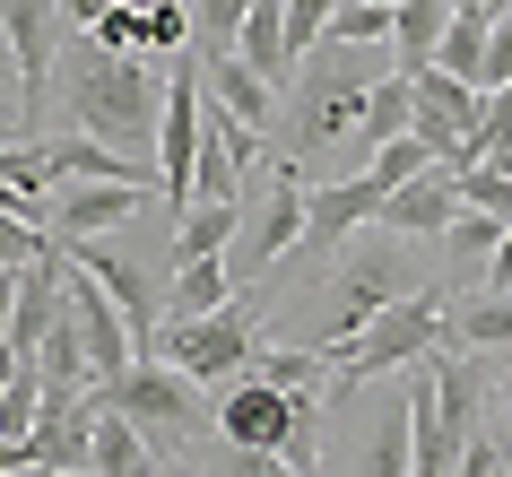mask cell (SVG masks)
<instances>
[{
	"label": "cell",
	"mask_w": 512,
	"mask_h": 477,
	"mask_svg": "<svg viewBox=\"0 0 512 477\" xmlns=\"http://www.w3.org/2000/svg\"><path fill=\"white\" fill-rule=\"evenodd\" d=\"M105 9H113V0H61V18H70V27H79V35L96 27V18H105Z\"/></svg>",
	"instance_id": "cell-39"
},
{
	"label": "cell",
	"mask_w": 512,
	"mask_h": 477,
	"mask_svg": "<svg viewBox=\"0 0 512 477\" xmlns=\"http://www.w3.org/2000/svg\"><path fill=\"white\" fill-rule=\"evenodd\" d=\"M408 469H417V451H408V382L382 373V391L356 399V477H408Z\"/></svg>",
	"instance_id": "cell-11"
},
{
	"label": "cell",
	"mask_w": 512,
	"mask_h": 477,
	"mask_svg": "<svg viewBox=\"0 0 512 477\" xmlns=\"http://www.w3.org/2000/svg\"><path fill=\"white\" fill-rule=\"evenodd\" d=\"M486 9H452V27H443V44H434V70H452V79L478 87V61H486Z\"/></svg>",
	"instance_id": "cell-25"
},
{
	"label": "cell",
	"mask_w": 512,
	"mask_h": 477,
	"mask_svg": "<svg viewBox=\"0 0 512 477\" xmlns=\"http://www.w3.org/2000/svg\"><path fill=\"white\" fill-rule=\"evenodd\" d=\"M243 18H252V0H191V44L200 53H235Z\"/></svg>",
	"instance_id": "cell-27"
},
{
	"label": "cell",
	"mask_w": 512,
	"mask_h": 477,
	"mask_svg": "<svg viewBox=\"0 0 512 477\" xmlns=\"http://www.w3.org/2000/svg\"><path fill=\"white\" fill-rule=\"evenodd\" d=\"M443 347H512V295L504 287H486L469 295V304H443Z\"/></svg>",
	"instance_id": "cell-21"
},
{
	"label": "cell",
	"mask_w": 512,
	"mask_h": 477,
	"mask_svg": "<svg viewBox=\"0 0 512 477\" xmlns=\"http://www.w3.org/2000/svg\"><path fill=\"white\" fill-rule=\"evenodd\" d=\"M486 287L512 295V226H504V243H495V261H486Z\"/></svg>",
	"instance_id": "cell-38"
},
{
	"label": "cell",
	"mask_w": 512,
	"mask_h": 477,
	"mask_svg": "<svg viewBox=\"0 0 512 477\" xmlns=\"http://www.w3.org/2000/svg\"><path fill=\"white\" fill-rule=\"evenodd\" d=\"M495 18H512V0H495Z\"/></svg>",
	"instance_id": "cell-44"
},
{
	"label": "cell",
	"mask_w": 512,
	"mask_h": 477,
	"mask_svg": "<svg viewBox=\"0 0 512 477\" xmlns=\"http://www.w3.org/2000/svg\"><path fill=\"white\" fill-rule=\"evenodd\" d=\"M235 226H243V200H191L183 226H174V243H165V269L174 261H217V252L235 243Z\"/></svg>",
	"instance_id": "cell-19"
},
{
	"label": "cell",
	"mask_w": 512,
	"mask_h": 477,
	"mask_svg": "<svg viewBox=\"0 0 512 477\" xmlns=\"http://www.w3.org/2000/svg\"><path fill=\"white\" fill-rule=\"evenodd\" d=\"M44 252H61L53 226H35V217H0V269H27V261H44Z\"/></svg>",
	"instance_id": "cell-33"
},
{
	"label": "cell",
	"mask_w": 512,
	"mask_h": 477,
	"mask_svg": "<svg viewBox=\"0 0 512 477\" xmlns=\"http://www.w3.org/2000/svg\"><path fill=\"white\" fill-rule=\"evenodd\" d=\"M87 469H96V477H148V469H157V451H148V434H139L122 408H105V399H96V443H87Z\"/></svg>",
	"instance_id": "cell-20"
},
{
	"label": "cell",
	"mask_w": 512,
	"mask_h": 477,
	"mask_svg": "<svg viewBox=\"0 0 512 477\" xmlns=\"http://www.w3.org/2000/svg\"><path fill=\"white\" fill-rule=\"evenodd\" d=\"M96 44H105V53H139V44H148V9H131V0H113L105 18H96Z\"/></svg>",
	"instance_id": "cell-35"
},
{
	"label": "cell",
	"mask_w": 512,
	"mask_h": 477,
	"mask_svg": "<svg viewBox=\"0 0 512 477\" xmlns=\"http://www.w3.org/2000/svg\"><path fill=\"white\" fill-rule=\"evenodd\" d=\"M27 477H96V469H27Z\"/></svg>",
	"instance_id": "cell-42"
},
{
	"label": "cell",
	"mask_w": 512,
	"mask_h": 477,
	"mask_svg": "<svg viewBox=\"0 0 512 477\" xmlns=\"http://www.w3.org/2000/svg\"><path fill=\"white\" fill-rule=\"evenodd\" d=\"M374 209H382L374 174H330V183H313V200H304V243L330 252V243H348L356 226H374Z\"/></svg>",
	"instance_id": "cell-13"
},
{
	"label": "cell",
	"mask_w": 512,
	"mask_h": 477,
	"mask_svg": "<svg viewBox=\"0 0 512 477\" xmlns=\"http://www.w3.org/2000/svg\"><path fill=\"white\" fill-rule=\"evenodd\" d=\"M382 9H400V0H382Z\"/></svg>",
	"instance_id": "cell-45"
},
{
	"label": "cell",
	"mask_w": 512,
	"mask_h": 477,
	"mask_svg": "<svg viewBox=\"0 0 512 477\" xmlns=\"http://www.w3.org/2000/svg\"><path fill=\"white\" fill-rule=\"evenodd\" d=\"M191 200H243V165L235 148L209 131V113H200V157H191Z\"/></svg>",
	"instance_id": "cell-24"
},
{
	"label": "cell",
	"mask_w": 512,
	"mask_h": 477,
	"mask_svg": "<svg viewBox=\"0 0 512 477\" xmlns=\"http://www.w3.org/2000/svg\"><path fill=\"white\" fill-rule=\"evenodd\" d=\"M322 44H356V53H365V44H391V9H382V0H348V9L330 18Z\"/></svg>",
	"instance_id": "cell-31"
},
{
	"label": "cell",
	"mask_w": 512,
	"mask_h": 477,
	"mask_svg": "<svg viewBox=\"0 0 512 477\" xmlns=\"http://www.w3.org/2000/svg\"><path fill=\"white\" fill-rule=\"evenodd\" d=\"M252 347H261V295L252 287H235L217 313H191V321L165 313V330H157V356L183 365L191 382H235L252 365Z\"/></svg>",
	"instance_id": "cell-6"
},
{
	"label": "cell",
	"mask_w": 512,
	"mask_h": 477,
	"mask_svg": "<svg viewBox=\"0 0 512 477\" xmlns=\"http://www.w3.org/2000/svg\"><path fill=\"white\" fill-rule=\"evenodd\" d=\"M365 87H374V70H356V44H313V53L296 61V96L278 113L287 157L313 165L322 148H348L356 113H365Z\"/></svg>",
	"instance_id": "cell-2"
},
{
	"label": "cell",
	"mask_w": 512,
	"mask_h": 477,
	"mask_svg": "<svg viewBox=\"0 0 512 477\" xmlns=\"http://www.w3.org/2000/svg\"><path fill=\"white\" fill-rule=\"evenodd\" d=\"M443 27H452V0H400V9H391V70H400V79L434 70Z\"/></svg>",
	"instance_id": "cell-18"
},
{
	"label": "cell",
	"mask_w": 512,
	"mask_h": 477,
	"mask_svg": "<svg viewBox=\"0 0 512 477\" xmlns=\"http://www.w3.org/2000/svg\"><path fill=\"white\" fill-rule=\"evenodd\" d=\"M61 0H0V44H9V79H18V131L9 139H44V105L61 79V44H70Z\"/></svg>",
	"instance_id": "cell-5"
},
{
	"label": "cell",
	"mask_w": 512,
	"mask_h": 477,
	"mask_svg": "<svg viewBox=\"0 0 512 477\" xmlns=\"http://www.w3.org/2000/svg\"><path fill=\"white\" fill-rule=\"evenodd\" d=\"M504 226H512V217H495V209H460L452 226H443V243H452L460 278H469V269H486V261H495V243H504Z\"/></svg>",
	"instance_id": "cell-26"
},
{
	"label": "cell",
	"mask_w": 512,
	"mask_h": 477,
	"mask_svg": "<svg viewBox=\"0 0 512 477\" xmlns=\"http://www.w3.org/2000/svg\"><path fill=\"white\" fill-rule=\"evenodd\" d=\"M417 122V87L400 79V70H382L374 87H365V113H356V131H348V148L356 157H374V148H391V139Z\"/></svg>",
	"instance_id": "cell-17"
},
{
	"label": "cell",
	"mask_w": 512,
	"mask_h": 477,
	"mask_svg": "<svg viewBox=\"0 0 512 477\" xmlns=\"http://www.w3.org/2000/svg\"><path fill=\"white\" fill-rule=\"evenodd\" d=\"M200 87H209L217 105L235 113L243 131H261V139H270V131H278V113H287V105H278V87L261 79L243 53H200Z\"/></svg>",
	"instance_id": "cell-15"
},
{
	"label": "cell",
	"mask_w": 512,
	"mask_h": 477,
	"mask_svg": "<svg viewBox=\"0 0 512 477\" xmlns=\"http://www.w3.org/2000/svg\"><path fill=\"white\" fill-rule=\"evenodd\" d=\"M139 209H157V183H148V174H122V183H61L53 191V235L61 243L113 235V226H131Z\"/></svg>",
	"instance_id": "cell-10"
},
{
	"label": "cell",
	"mask_w": 512,
	"mask_h": 477,
	"mask_svg": "<svg viewBox=\"0 0 512 477\" xmlns=\"http://www.w3.org/2000/svg\"><path fill=\"white\" fill-rule=\"evenodd\" d=\"M278 9H287V61H304L330 35V18H339L348 0H278Z\"/></svg>",
	"instance_id": "cell-30"
},
{
	"label": "cell",
	"mask_w": 512,
	"mask_h": 477,
	"mask_svg": "<svg viewBox=\"0 0 512 477\" xmlns=\"http://www.w3.org/2000/svg\"><path fill=\"white\" fill-rule=\"evenodd\" d=\"M209 477H296L278 451H261V443H217L209 451Z\"/></svg>",
	"instance_id": "cell-34"
},
{
	"label": "cell",
	"mask_w": 512,
	"mask_h": 477,
	"mask_svg": "<svg viewBox=\"0 0 512 477\" xmlns=\"http://www.w3.org/2000/svg\"><path fill=\"white\" fill-rule=\"evenodd\" d=\"M61 105L79 122L87 139H105V148H157V113H165V61L148 53H105L96 35H70L61 44Z\"/></svg>",
	"instance_id": "cell-1"
},
{
	"label": "cell",
	"mask_w": 512,
	"mask_h": 477,
	"mask_svg": "<svg viewBox=\"0 0 512 477\" xmlns=\"http://www.w3.org/2000/svg\"><path fill=\"white\" fill-rule=\"evenodd\" d=\"M452 477H512V434H504V425H495V417H486L478 434H469V443H460Z\"/></svg>",
	"instance_id": "cell-29"
},
{
	"label": "cell",
	"mask_w": 512,
	"mask_h": 477,
	"mask_svg": "<svg viewBox=\"0 0 512 477\" xmlns=\"http://www.w3.org/2000/svg\"><path fill=\"white\" fill-rule=\"evenodd\" d=\"M460 217V183L452 174H443V165H426V174H417V183H400V191H382V209H374V226L382 235H434L443 243V226H452Z\"/></svg>",
	"instance_id": "cell-14"
},
{
	"label": "cell",
	"mask_w": 512,
	"mask_h": 477,
	"mask_svg": "<svg viewBox=\"0 0 512 477\" xmlns=\"http://www.w3.org/2000/svg\"><path fill=\"white\" fill-rule=\"evenodd\" d=\"M304 200H313V174H304L296 157L270 165V183H261V209L243 200V226H235V243H226V252H235V261H226V269H235V287H252L270 261H287V252L304 243Z\"/></svg>",
	"instance_id": "cell-7"
},
{
	"label": "cell",
	"mask_w": 512,
	"mask_h": 477,
	"mask_svg": "<svg viewBox=\"0 0 512 477\" xmlns=\"http://www.w3.org/2000/svg\"><path fill=\"white\" fill-rule=\"evenodd\" d=\"M235 53L261 70V79H296V61H287V9L278 0H252V18H243V35H235Z\"/></svg>",
	"instance_id": "cell-22"
},
{
	"label": "cell",
	"mask_w": 512,
	"mask_h": 477,
	"mask_svg": "<svg viewBox=\"0 0 512 477\" xmlns=\"http://www.w3.org/2000/svg\"><path fill=\"white\" fill-rule=\"evenodd\" d=\"M460 209H495V217H512V174H495V165H469V174H460Z\"/></svg>",
	"instance_id": "cell-36"
},
{
	"label": "cell",
	"mask_w": 512,
	"mask_h": 477,
	"mask_svg": "<svg viewBox=\"0 0 512 477\" xmlns=\"http://www.w3.org/2000/svg\"><path fill=\"white\" fill-rule=\"evenodd\" d=\"M35 469V451L27 443H9V434H0V477H27Z\"/></svg>",
	"instance_id": "cell-40"
},
{
	"label": "cell",
	"mask_w": 512,
	"mask_h": 477,
	"mask_svg": "<svg viewBox=\"0 0 512 477\" xmlns=\"http://www.w3.org/2000/svg\"><path fill=\"white\" fill-rule=\"evenodd\" d=\"M417 122L408 131L426 139V148H443V139H460V131H478V113H486V96L469 79H452V70H417Z\"/></svg>",
	"instance_id": "cell-16"
},
{
	"label": "cell",
	"mask_w": 512,
	"mask_h": 477,
	"mask_svg": "<svg viewBox=\"0 0 512 477\" xmlns=\"http://www.w3.org/2000/svg\"><path fill=\"white\" fill-rule=\"evenodd\" d=\"M209 425H217V443H261V451H278V443H287V425H296V391H278V382H261V373H235Z\"/></svg>",
	"instance_id": "cell-12"
},
{
	"label": "cell",
	"mask_w": 512,
	"mask_h": 477,
	"mask_svg": "<svg viewBox=\"0 0 512 477\" xmlns=\"http://www.w3.org/2000/svg\"><path fill=\"white\" fill-rule=\"evenodd\" d=\"M495 87H512V18H495V27H486V61H478V96H495Z\"/></svg>",
	"instance_id": "cell-37"
},
{
	"label": "cell",
	"mask_w": 512,
	"mask_h": 477,
	"mask_svg": "<svg viewBox=\"0 0 512 477\" xmlns=\"http://www.w3.org/2000/svg\"><path fill=\"white\" fill-rule=\"evenodd\" d=\"M452 9H486V18H495V0H452Z\"/></svg>",
	"instance_id": "cell-43"
},
{
	"label": "cell",
	"mask_w": 512,
	"mask_h": 477,
	"mask_svg": "<svg viewBox=\"0 0 512 477\" xmlns=\"http://www.w3.org/2000/svg\"><path fill=\"white\" fill-rule=\"evenodd\" d=\"M9 304H18V269H0V339H9Z\"/></svg>",
	"instance_id": "cell-41"
},
{
	"label": "cell",
	"mask_w": 512,
	"mask_h": 477,
	"mask_svg": "<svg viewBox=\"0 0 512 477\" xmlns=\"http://www.w3.org/2000/svg\"><path fill=\"white\" fill-rule=\"evenodd\" d=\"M426 165H434V148H426V139H417V131H400V139H391V148H374V157H365V174H374L382 191H400V183H417Z\"/></svg>",
	"instance_id": "cell-28"
},
{
	"label": "cell",
	"mask_w": 512,
	"mask_h": 477,
	"mask_svg": "<svg viewBox=\"0 0 512 477\" xmlns=\"http://www.w3.org/2000/svg\"><path fill=\"white\" fill-rule=\"evenodd\" d=\"M183 44H191V0H148V44H139V53L174 61Z\"/></svg>",
	"instance_id": "cell-32"
},
{
	"label": "cell",
	"mask_w": 512,
	"mask_h": 477,
	"mask_svg": "<svg viewBox=\"0 0 512 477\" xmlns=\"http://www.w3.org/2000/svg\"><path fill=\"white\" fill-rule=\"evenodd\" d=\"M235 295V269H226V252L217 261H174V287H165V313L191 321V313H217Z\"/></svg>",
	"instance_id": "cell-23"
},
{
	"label": "cell",
	"mask_w": 512,
	"mask_h": 477,
	"mask_svg": "<svg viewBox=\"0 0 512 477\" xmlns=\"http://www.w3.org/2000/svg\"><path fill=\"white\" fill-rule=\"evenodd\" d=\"M426 347H443V295H434V287H408L400 304H382L348 347H322V365H330L339 391H356V382H382V373L417 365Z\"/></svg>",
	"instance_id": "cell-3"
},
{
	"label": "cell",
	"mask_w": 512,
	"mask_h": 477,
	"mask_svg": "<svg viewBox=\"0 0 512 477\" xmlns=\"http://www.w3.org/2000/svg\"><path fill=\"white\" fill-rule=\"evenodd\" d=\"M200 382H191L183 365H165V356H139V365H122L105 382V408H122V417L148 434V451H174V460H191L200 451V425H209V408H200Z\"/></svg>",
	"instance_id": "cell-4"
},
{
	"label": "cell",
	"mask_w": 512,
	"mask_h": 477,
	"mask_svg": "<svg viewBox=\"0 0 512 477\" xmlns=\"http://www.w3.org/2000/svg\"><path fill=\"white\" fill-rule=\"evenodd\" d=\"M61 252L113 295V313L131 321V347H139V356H157V330H165V287H157V278H148L131 252H113L105 235H79V243H61ZM139 356H131V365H139Z\"/></svg>",
	"instance_id": "cell-9"
},
{
	"label": "cell",
	"mask_w": 512,
	"mask_h": 477,
	"mask_svg": "<svg viewBox=\"0 0 512 477\" xmlns=\"http://www.w3.org/2000/svg\"><path fill=\"white\" fill-rule=\"evenodd\" d=\"M408 295V261H400V235H374V243H356L348 269H339V295H330V330L313 339V356L322 347H348L365 321L382 313V304H400Z\"/></svg>",
	"instance_id": "cell-8"
}]
</instances>
